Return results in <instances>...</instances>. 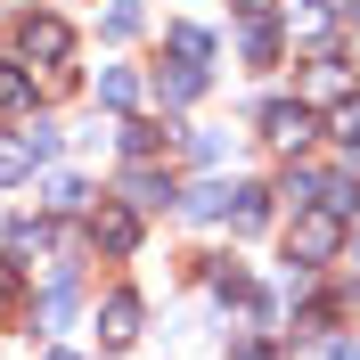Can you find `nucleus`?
Here are the masks:
<instances>
[{
	"label": "nucleus",
	"mask_w": 360,
	"mask_h": 360,
	"mask_svg": "<svg viewBox=\"0 0 360 360\" xmlns=\"http://www.w3.org/2000/svg\"><path fill=\"white\" fill-rule=\"evenodd\" d=\"M336 246H344V221H336V213H295V238H287V254H295L303 270H311V262H328Z\"/></svg>",
	"instance_id": "f257e3e1"
},
{
	"label": "nucleus",
	"mask_w": 360,
	"mask_h": 360,
	"mask_svg": "<svg viewBox=\"0 0 360 360\" xmlns=\"http://www.w3.org/2000/svg\"><path fill=\"white\" fill-rule=\"evenodd\" d=\"M262 139H270V148H303V139H311V107H303V98L262 107Z\"/></svg>",
	"instance_id": "f03ea898"
},
{
	"label": "nucleus",
	"mask_w": 360,
	"mask_h": 360,
	"mask_svg": "<svg viewBox=\"0 0 360 360\" xmlns=\"http://www.w3.org/2000/svg\"><path fill=\"white\" fill-rule=\"evenodd\" d=\"M66 49H74V33H66L58 17H25V58H41V66H58Z\"/></svg>",
	"instance_id": "7ed1b4c3"
},
{
	"label": "nucleus",
	"mask_w": 360,
	"mask_h": 360,
	"mask_svg": "<svg viewBox=\"0 0 360 360\" xmlns=\"http://www.w3.org/2000/svg\"><path fill=\"white\" fill-rule=\"evenodd\" d=\"M98 246H107V254H131V246H139V213H131V205L98 213Z\"/></svg>",
	"instance_id": "20e7f679"
},
{
	"label": "nucleus",
	"mask_w": 360,
	"mask_h": 360,
	"mask_svg": "<svg viewBox=\"0 0 360 360\" xmlns=\"http://www.w3.org/2000/svg\"><path fill=\"white\" fill-rule=\"evenodd\" d=\"M98 319H107V328H98L107 344H131V336H139V295H107V311H98Z\"/></svg>",
	"instance_id": "39448f33"
},
{
	"label": "nucleus",
	"mask_w": 360,
	"mask_h": 360,
	"mask_svg": "<svg viewBox=\"0 0 360 360\" xmlns=\"http://www.w3.org/2000/svg\"><path fill=\"white\" fill-rule=\"evenodd\" d=\"M270 221V205H262V188H229V229L246 238V229H262Z\"/></svg>",
	"instance_id": "423d86ee"
},
{
	"label": "nucleus",
	"mask_w": 360,
	"mask_h": 360,
	"mask_svg": "<svg viewBox=\"0 0 360 360\" xmlns=\"http://www.w3.org/2000/svg\"><path fill=\"white\" fill-rule=\"evenodd\" d=\"M123 188H131V213H156V205L172 197V180H156V172H131Z\"/></svg>",
	"instance_id": "0eeeda50"
},
{
	"label": "nucleus",
	"mask_w": 360,
	"mask_h": 360,
	"mask_svg": "<svg viewBox=\"0 0 360 360\" xmlns=\"http://www.w3.org/2000/svg\"><path fill=\"white\" fill-rule=\"evenodd\" d=\"M197 90H205V66H172L164 74V98H172V107H188Z\"/></svg>",
	"instance_id": "6e6552de"
},
{
	"label": "nucleus",
	"mask_w": 360,
	"mask_h": 360,
	"mask_svg": "<svg viewBox=\"0 0 360 360\" xmlns=\"http://www.w3.org/2000/svg\"><path fill=\"white\" fill-rule=\"evenodd\" d=\"M303 98H344V66H336V58H319V66H311V82H303Z\"/></svg>",
	"instance_id": "1a4fd4ad"
},
{
	"label": "nucleus",
	"mask_w": 360,
	"mask_h": 360,
	"mask_svg": "<svg viewBox=\"0 0 360 360\" xmlns=\"http://www.w3.org/2000/svg\"><path fill=\"white\" fill-rule=\"evenodd\" d=\"M17 148H25L33 164H41V156H58V123H25V131H17Z\"/></svg>",
	"instance_id": "9d476101"
},
{
	"label": "nucleus",
	"mask_w": 360,
	"mask_h": 360,
	"mask_svg": "<svg viewBox=\"0 0 360 360\" xmlns=\"http://www.w3.org/2000/svg\"><path fill=\"white\" fill-rule=\"evenodd\" d=\"M188 213H197V221H213V213H229V188H221V180H205V188H188Z\"/></svg>",
	"instance_id": "9b49d317"
},
{
	"label": "nucleus",
	"mask_w": 360,
	"mask_h": 360,
	"mask_svg": "<svg viewBox=\"0 0 360 360\" xmlns=\"http://www.w3.org/2000/svg\"><path fill=\"white\" fill-rule=\"evenodd\" d=\"M98 98H107V107H131V98H139V82H131L123 66H107V74H98Z\"/></svg>",
	"instance_id": "f8f14e48"
},
{
	"label": "nucleus",
	"mask_w": 360,
	"mask_h": 360,
	"mask_svg": "<svg viewBox=\"0 0 360 360\" xmlns=\"http://www.w3.org/2000/svg\"><path fill=\"white\" fill-rule=\"evenodd\" d=\"M41 205H49V213H74V205H82V180H74V172H58V180L41 188Z\"/></svg>",
	"instance_id": "ddd939ff"
},
{
	"label": "nucleus",
	"mask_w": 360,
	"mask_h": 360,
	"mask_svg": "<svg viewBox=\"0 0 360 360\" xmlns=\"http://www.w3.org/2000/svg\"><path fill=\"white\" fill-rule=\"evenodd\" d=\"M205 49H213V41H205V33H197V25H172V58H180V66H197V58H205Z\"/></svg>",
	"instance_id": "4468645a"
},
{
	"label": "nucleus",
	"mask_w": 360,
	"mask_h": 360,
	"mask_svg": "<svg viewBox=\"0 0 360 360\" xmlns=\"http://www.w3.org/2000/svg\"><path fill=\"white\" fill-rule=\"evenodd\" d=\"M74 295H82V287H74V270H66V278L41 295V319H66V311H74Z\"/></svg>",
	"instance_id": "2eb2a0df"
},
{
	"label": "nucleus",
	"mask_w": 360,
	"mask_h": 360,
	"mask_svg": "<svg viewBox=\"0 0 360 360\" xmlns=\"http://www.w3.org/2000/svg\"><path fill=\"white\" fill-rule=\"evenodd\" d=\"M328 131H336L344 148H360V98H336V123H328Z\"/></svg>",
	"instance_id": "dca6fc26"
},
{
	"label": "nucleus",
	"mask_w": 360,
	"mask_h": 360,
	"mask_svg": "<svg viewBox=\"0 0 360 360\" xmlns=\"http://www.w3.org/2000/svg\"><path fill=\"white\" fill-rule=\"evenodd\" d=\"M246 58H254V66H270V58H278V33H270V25H254V33H246Z\"/></svg>",
	"instance_id": "f3484780"
},
{
	"label": "nucleus",
	"mask_w": 360,
	"mask_h": 360,
	"mask_svg": "<svg viewBox=\"0 0 360 360\" xmlns=\"http://www.w3.org/2000/svg\"><path fill=\"white\" fill-rule=\"evenodd\" d=\"M123 148L131 156H156V123H123Z\"/></svg>",
	"instance_id": "a211bd4d"
},
{
	"label": "nucleus",
	"mask_w": 360,
	"mask_h": 360,
	"mask_svg": "<svg viewBox=\"0 0 360 360\" xmlns=\"http://www.w3.org/2000/svg\"><path fill=\"white\" fill-rule=\"evenodd\" d=\"M17 287H25V270H17V262H0V311L17 303Z\"/></svg>",
	"instance_id": "6ab92c4d"
},
{
	"label": "nucleus",
	"mask_w": 360,
	"mask_h": 360,
	"mask_svg": "<svg viewBox=\"0 0 360 360\" xmlns=\"http://www.w3.org/2000/svg\"><path fill=\"white\" fill-rule=\"evenodd\" d=\"M0 107H25V74H0Z\"/></svg>",
	"instance_id": "aec40b11"
},
{
	"label": "nucleus",
	"mask_w": 360,
	"mask_h": 360,
	"mask_svg": "<svg viewBox=\"0 0 360 360\" xmlns=\"http://www.w3.org/2000/svg\"><path fill=\"white\" fill-rule=\"evenodd\" d=\"M319 8H336V17H352V8H360V0H319Z\"/></svg>",
	"instance_id": "412c9836"
},
{
	"label": "nucleus",
	"mask_w": 360,
	"mask_h": 360,
	"mask_svg": "<svg viewBox=\"0 0 360 360\" xmlns=\"http://www.w3.org/2000/svg\"><path fill=\"white\" fill-rule=\"evenodd\" d=\"M238 8H246V17H262V8H270V0H238Z\"/></svg>",
	"instance_id": "4be33fe9"
},
{
	"label": "nucleus",
	"mask_w": 360,
	"mask_h": 360,
	"mask_svg": "<svg viewBox=\"0 0 360 360\" xmlns=\"http://www.w3.org/2000/svg\"><path fill=\"white\" fill-rule=\"evenodd\" d=\"M49 360H74V352H49Z\"/></svg>",
	"instance_id": "5701e85b"
},
{
	"label": "nucleus",
	"mask_w": 360,
	"mask_h": 360,
	"mask_svg": "<svg viewBox=\"0 0 360 360\" xmlns=\"http://www.w3.org/2000/svg\"><path fill=\"white\" fill-rule=\"evenodd\" d=\"M352 262H360V238H352Z\"/></svg>",
	"instance_id": "b1692460"
}]
</instances>
